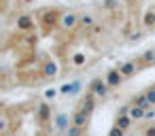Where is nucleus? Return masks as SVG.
Returning <instances> with one entry per match:
<instances>
[{
    "label": "nucleus",
    "mask_w": 155,
    "mask_h": 136,
    "mask_svg": "<svg viewBox=\"0 0 155 136\" xmlns=\"http://www.w3.org/2000/svg\"><path fill=\"white\" fill-rule=\"evenodd\" d=\"M83 130H85V128H79V125L70 123V125H68V136H81V134H83Z\"/></svg>",
    "instance_id": "nucleus-17"
},
{
    "label": "nucleus",
    "mask_w": 155,
    "mask_h": 136,
    "mask_svg": "<svg viewBox=\"0 0 155 136\" xmlns=\"http://www.w3.org/2000/svg\"><path fill=\"white\" fill-rule=\"evenodd\" d=\"M144 94H147V96H149V100H151V104H155V85H153V87H151V89H147V91H144Z\"/></svg>",
    "instance_id": "nucleus-20"
},
{
    "label": "nucleus",
    "mask_w": 155,
    "mask_h": 136,
    "mask_svg": "<svg viewBox=\"0 0 155 136\" xmlns=\"http://www.w3.org/2000/svg\"><path fill=\"white\" fill-rule=\"evenodd\" d=\"M123 79H125V77L121 75V70H119V68H110V70L104 75V81L108 83V87H117Z\"/></svg>",
    "instance_id": "nucleus-5"
},
{
    "label": "nucleus",
    "mask_w": 155,
    "mask_h": 136,
    "mask_svg": "<svg viewBox=\"0 0 155 136\" xmlns=\"http://www.w3.org/2000/svg\"><path fill=\"white\" fill-rule=\"evenodd\" d=\"M94 15H89V13H85V15H79V26H83V28H91L94 26Z\"/></svg>",
    "instance_id": "nucleus-14"
},
{
    "label": "nucleus",
    "mask_w": 155,
    "mask_h": 136,
    "mask_svg": "<svg viewBox=\"0 0 155 136\" xmlns=\"http://www.w3.org/2000/svg\"><path fill=\"white\" fill-rule=\"evenodd\" d=\"M87 121H89V115H85L83 111H79V108H77V113L72 115V123H74V125H79V128H85V125H87Z\"/></svg>",
    "instance_id": "nucleus-9"
},
{
    "label": "nucleus",
    "mask_w": 155,
    "mask_h": 136,
    "mask_svg": "<svg viewBox=\"0 0 155 136\" xmlns=\"http://www.w3.org/2000/svg\"><path fill=\"white\" fill-rule=\"evenodd\" d=\"M123 134H125V130H121V128L113 125V130H110V134H108V136H123Z\"/></svg>",
    "instance_id": "nucleus-19"
},
{
    "label": "nucleus",
    "mask_w": 155,
    "mask_h": 136,
    "mask_svg": "<svg viewBox=\"0 0 155 136\" xmlns=\"http://www.w3.org/2000/svg\"><path fill=\"white\" fill-rule=\"evenodd\" d=\"M132 117L130 115H117V121H115V125L117 128H121V130H130V125H132Z\"/></svg>",
    "instance_id": "nucleus-12"
},
{
    "label": "nucleus",
    "mask_w": 155,
    "mask_h": 136,
    "mask_svg": "<svg viewBox=\"0 0 155 136\" xmlns=\"http://www.w3.org/2000/svg\"><path fill=\"white\" fill-rule=\"evenodd\" d=\"M132 104L142 106V108H149V106H151V100H149V96H147V94H138V96H134V98H132Z\"/></svg>",
    "instance_id": "nucleus-10"
},
{
    "label": "nucleus",
    "mask_w": 155,
    "mask_h": 136,
    "mask_svg": "<svg viewBox=\"0 0 155 136\" xmlns=\"http://www.w3.org/2000/svg\"><path fill=\"white\" fill-rule=\"evenodd\" d=\"M142 136H155V123H149L142 128Z\"/></svg>",
    "instance_id": "nucleus-18"
},
{
    "label": "nucleus",
    "mask_w": 155,
    "mask_h": 136,
    "mask_svg": "<svg viewBox=\"0 0 155 136\" xmlns=\"http://www.w3.org/2000/svg\"><path fill=\"white\" fill-rule=\"evenodd\" d=\"M142 24H144V28H153V26H155V9H151V11L144 13Z\"/></svg>",
    "instance_id": "nucleus-13"
},
{
    "label": "nucleus",
    "mask_w": 155,
    "mask_h": 136,
    "mask_svg": "<svg viewBox=\"0 0 155 136\" xmlns=\"http://www.w3.org/2000/svg\"><path fill=\"white\" fill-rule=\"evenodd\" d=\"M49 113H51V111H49V104L43 102V104L38 106V117H41V121H47V119H49Z\"/></svg>",
    "instance_id": "nucleus-15"
},
{
    "label": "nucleus",
    "mask_w": 155,
    "mask_h": 136,
    "mask_svg": "<svg viewBox=\"0 0 155 136\" xmlns=\"http://www.w3.org/2000/svg\"><path fill=\"white\" fill-rule=\"evenodd\" d=\"M96 100H98V98H96L91 91H87V94H85V98H83V100H81V104H79V111H83L85 115H91V113H94V108H96Z\"/></svg>",
    "instance_id": "nucleus-4"
},
{
    "label": "nucleus",
    "mask_w": 155,
    "mask_h": 136,
    "mask_svg": "<svg viewBox=\"0 0 155 136\" xmlns=\"http://www.w3.org/2000/svg\"><path fill=\"white\" fill-rule=\"evenodd\" d=\"M24 2H26V5H32V2H34V0H24Z\"/></svg>",
    "instance_id": "nucleus-22"
},
{
    "label": "nucleus",
    "mask_w": 155,
    "mask_h": 136,
    "mask_svg": "<svg viewBox=\"0 0 155 136\" xmlns=\"http://www.w3.org/2000/svg\"><path fill=\"white\" fill-rule=\"evenodd\" d=\"M104 7L106 9H115L117 7V0H104Z\"/></svg>",
    "instance_id": "nucleus-21"
},
{
    "label": "nucleus",
    "mask_w": 155,
    "mask_h": 136,
    "mask_svg": "<svg viewBox=\"0 0 155 136\" xmlns=\"http://www.w3.org/2000/svg\"><path fill=\"white\" fill-rule=\"evenodd\" d=\"M108 83L104 81V79H94L91 83H89V87H87V91H91L96 98H104L106 94H108Z\"/></svg>",
    "instance_id": "nucleus-2"
},
{
    "label": "nucleus",
    "mask_w": 155,
    "mask_h": 136,
    "mask_svg": "<svg viewBox=\"0 0 155 136\" xmlns=\"http://www.w3.org/2000/svg\"><path fill=\"white\" fill-rule=\"evenodd\" d=\"M140 64L138 62H134V60H130V62H123L121 66H119V70H121V75L127 79V77H132V75H136V70H140L138 68Z\"/></svg>",
    "instance_id": "nucleus-7"
},
{
    "label": "nucleus",
    "mask_w": 155,
    "mask_h": 136,
    "mask_svg": "<svg viewBox=\"0 0 155 136\" xmlns=\"http://www.w3.org/2000/svg\"><path fill=\"white\" fill-rule=\"evenodd\" d=\"M38 15H41L38 19H41L43 30H45V32H49V30H53V28L62 22V15H64V13H62V11H58V9H43Z\"/></svg>",
    "instance_id": "nucleus-1"
},
{
    "label": "nucleus",
    "mask_w": 155,
    "mask_h": 136,
    "mask_svg": "<svg viewBox=\"0 0 155 136\" xmlns=\"http://www.w3.org/2000/svg\"><path fill=\"white\" fill-rule=\"evenodd\" d=\"M87 62V58H85V53H81V51H77L74 55H72V66H83Z\"/></svg>",
    "instance_id": "nucleus-16"
},
{
    "label": "nucleus",
    "mask_w": 155,
    "mask_h": 136,
    "mask_svg": "<svg viewBox=\"0 0 155 136\" xmlns=\"http://www.w3.org/2000/svg\"><path fill=\"white\" fill-rule=\"evenodd\" d=\"M15 26H17V30H19V32H30V30L34 28V15H30V13L19 15V17H17V22H15Z\"/></svg>",
    "instance_id": "nucleus-3"
},
{
    "label": "nucleus",
    "mask_w": 155,
    "mask_h": 136,
    "mask_svg": "<svg viewBox=\"0 0 155 136\" xmlns=\"http://www.w3.org/2000/svg\"><path fill=\"white\" fill-rule=\"evenodd\" d=\"M43 77H45V79H55V77H58V64L51 62V60L45 62V64H43Z\"/></svg>",
    "instance_id": "nucleus-8"
},
{
    "label": "nucleus",
    "mask_w": 155,
    "mask_h": 136,
    "mask_svg": "<svg viewBox=\"0 0 155 136\" xmlns=\"http://www.w3.org/2000/svg\"><path fill=\"white\" fill-rule=\"evenodd\" d=\"M130 117H132V119H136V121H138V119H144V117H147V108L132 104V106H130Z\"/></svg>",
    "instance_id": "nucleus-11"
},
{
    "label": "nucleus",
    "mask_w": 155,
    "mask_h": 136,
    "mask_svg": "<svg viewBox=\"0 0 155 136\" xmlns=\"http://www.w3.org/2000/svg\"><path fill=\"white\" fill-rule=\"evenodd\" d=\"M60 24H62L64 30H74V28L79 26V15H77V13H64Z\"/></svg>",
    "instance_id": "nucleus-6"
}]
</instances>
